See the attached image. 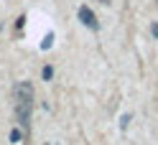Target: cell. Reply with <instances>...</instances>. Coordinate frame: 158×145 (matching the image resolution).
<instances>
[{
	"instance_id": "2",
	"label": "cell",
	"mask_w": 158,
	"mask_h": 145,
	"mask_svg": "<svg viewBox=\"0 0 158 145\" xmlns=\"http://www.w3.org/2000/svg\"><path fill=\"white\" fill-rule=\"evenodd\" d=\"M77 15H79V21H82V26H87V28H92V31H97L100 28V21H97V15H94V10L89 5H82L77 10Z\"/></svg>"
},
{
	"instance_id": "8",
	"label": "cell",
	"mask_w": 158,
	"mask_h": 145,
	"mask_svg": "<svg viewBox=\"0 0 158 145\" xmlns=\"http://www.w3.org/2000/svg\"><path fill=\"white\" fill-rule=\"evenodd\" d=\"M100 3H102V5H107V3H110V0H100Z\"/></svg>"
},
{
	"instance_id": "10",
	"label": "cell",
	"mask_w": 158,
	"mask_h": 145,
	"mask_svg": "<svg viewBox=\"0 0 158 145\" xmlns=\"http://www.w3.org/2000/svg\"><path fill=\"white\" fill-rule=\"evenodd\" d=\"M156 5H158V0H156Z\"/></svg>"
},
{
	"instance_id": "4",
	"label": "cell",
	"mask_w": 158,
	"mask_h": 145,
	"mask_svg": "<svg viewBox=\"0 0 158 145\" xmlns=\"http://www.w3.org/2000/svg\"><path fill=\"white\" fill-rule=\"evenodd\" d=\"M41 76H44L46 82H51V76H54V69H51V66H44V71H41Z\"/></svg>"
},
{
	"instance_id": "7",
	"label": "cell",
	"mask_w": 158,
	"mask_h": 145,
	"mask_svg": "<svg viewBox=\"0 0 158 145\" xmlns=\"http://www.w3.org/2000/svg\"><path fill=\"white\" fill-rule=\"evenodd\" d=\"M18 138H21V132H18V130H10V140H13V143H15V140H18Z\"/></svg>"
},
{
	"instance_id": "9",
	"label": "cell",
	"mask_w": 158,
	"mask_h": 145,
	"mask_svg": "<svg viewBox=\"0 0 158 145\" xmlns=\"http://www.w3.org/2000/svg\"><path fill=\"white\" fill-rule=\"evenodd\" d=\"M46 145H56V143H46Z\"/></svg>"
},
{
	"instance_id": "1",
	"label": "cell",
	"mask_w": 158,
	"mask_h": 145,
	"mask_svg": "<svg viewBox=\"0 0 158 145\" xmlns=\"http://www.w3.org/2000/svg\"><path fill=\"white\" fill-rule=\"evenodd\" d=\"M13 110L15 120L23 132H31V110H33V84L31 82H15L13 84Z\"/></svg>"
},
{
	"instance_id": "3",
	"label": "cell",
	"mask_w": 158,
	"mask_h": 145,
	"mask_svg": "<svg viewBox=\"0 0 158 145\" xmlns=\"http://www.w3.org/2000/svg\"><path fill=\"white\" fill-rule=\"evenodd\" d=\"M51 46H54V33H46V36H44V41H41V48L46 51V48H51Z\"/></svg>"
},
{
	"instance_id": "6",
	"label": "cell",
	"mask_w": 158,
	"mask_h": 145,
	"mask_svg": "<svg viewBox=\"0 0 158 145\" xmlns=\"http://www.w3.org/2000/svg\"><path fill=\"white\" fill-rule=\"evenodd\" d=\"M151 33H153V38H158V21H153V26H151Z\"/></svg>"
},
{
	"instance_id": "5",
	"label": "cell",
	"mask_w": 158,
	"mask_h": 145,
	"mask_svg": "<svg viewBox=\"0 0 158 145\" xmlns=\"http://www.w3.org/2000/svg\"><path fill=\"white\" fill-rule=\"evenodd\" d=\"M130 120H133V117H130V115H123V122H120V127L125 130V127H127V125H130Z\"/></svg>"
}]
</instances>
